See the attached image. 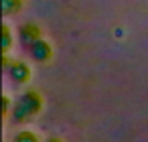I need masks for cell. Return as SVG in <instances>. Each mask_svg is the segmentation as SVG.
<instances>
[{"label":"cell","mask_w":148,"mask_h":142,"mask_svg":"<svg viewBox=\"0 0 148 142\" xmlns=\"http://www.w3.org/2000/svg\"><path fill=\"white\" fill-rule=\"evenodd\" d=\"M16 142H37V136L31 134V132H23L16 136Z\"/></svg>","instance_id":"cell-5"},{"label":"cell","mask_w":148,"mask_h":142,"mask_svg":"<svg viewBox=\"0 0 148 142\" xmlns=\"http://www.w3.org/2000/svg\"><path fill=\"white\" fill-rule=\"evenodd\" d=\"M23 39H25L27 43H31V41H37V27H33V25H27V27L23 29Z\"/></svg>","instance_id":"cell-3"},{"label":"cell","mask_w":148,"mask_h":142,"mask_svg":"<svg viewBox=\"0 0 148 142\" xmlns=\"http://www.w3.org/2000/svg\"><path fill=\"white\" fill-rule=\"evenodd\" d=\"M51 142H59V140H51Z\"/></svg>","instance_id":"cell-7"},{"label":"cell","mask_w":148,"mask_h":142,"mask_svg":"<svg viewBox=\"0 0 148 142\" xmlns=\"http://www.w3.org/2000/svg\"><path fill=\"white\" fill-rule=\"evenodd\" d=\"M31 51H33L35 59H39V61H45V59H49V55H51L49 45H47V43H43V41H33Z\"/></svg>","instance_id":"cell-1"},{"label":"cell","mask_w":148,"mask_h":142,"mask_svg":"<svg viewBox=\"0 0 148 142\" xmlns=\"http://www.w3.org/2000/svg\"><path fill=\"white\" fill-rule=\"evenodd\" d=\"M27 73H29V69H27L25 65H14V69H12V77L18 79V81H25V79L29 77Z\"/></svg>","instance_id":"cell-4"},{"label":"cell","mask_w":148,"mask_h":142,"mask_svg":"<svg viewBox=\"0 0 148 142\" xmlns=\"http://www.w3.org/2000/svg\"><path fill=\"white\" fill-rule=\"evenodd\" d=\"M4 8H6V12H10V10H18V0H4Z\"/></svg>","instance_id":"cell-6"},{"label":"cell","mask_w":148,"mask_h":142,"mask_svg":"<svg viewBox=\"0 0 148 142\" xmlns=\"http://www.w3.org/2000/svg\"><path fill=\"white\" fill-rule=\"evenodd\" d=\"M39 106H41V102H39V95L37 93H27L25 95V99H23V104H21V108L27 112V114H35L37 110H39Z\"/></svg>","instance_id":"cell-2"}]
</instances>
